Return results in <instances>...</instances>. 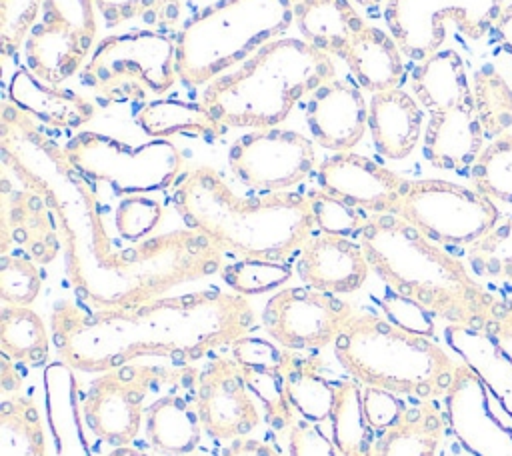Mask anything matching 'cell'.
Returning <instances> with one entry per match:
<instances>
[{
  "label": "cell",
  "instance_id": "6da1fadb",
  "mask_svg": "<svg viewBox=\"0 0 512 456\" xmlns=\"http://www.w3.org/2000/svg\"><path fill=\"white\" fill-rule=\"evenodd\" d=\"M254 322L248 296L198 290L134 306L100 308L62 300L50 314V332L58 360L74 372L100 374L144 358L192 366L252 334Z\"/></svg>",
  "mask_w": 512,
  "mask_h": 456
},
{
  "label": "cell",
  "instance_id": "7a4b0ae2",
  "mask_svg": "<svg viewBox=\"0 0 512 456\" xmlns=\"http://www.w3.org/2000/svg\"><path fill=\"white\" fill-rule=\"evenodd\" d=\"M370 270L392 294L466 330L502 328V304L442 244L396 214H372L358 236Z\"/></svg>",
  "mask_w": 512,
  "mask_h": 456
},
{
  "label": "cell",
  "instance_id": "3957f363",
  "mask_svg": "<svg viewBox=\"0 0 512 456\" xmlns=\"http://www.w3.org/2000/svg\"><path fill=\"white\" fill-rule=\"evenodd\" d=\"M172 204L188 228L224 252L250 260L288 262L316 226L306 194L286 190L242 196L212 166L182 172Z\"/></svg>",
  "mask_w": 512,
  "mask_h": 456
},
{
  "label": "cell",
  "instance_id": "277c9868",
  "mask_svg": "<svg viewBox=\"0 0 512 456\" xmlns=\"http://www.w3.org/2000/svg\"><path fill=\"white\" fill-rule=\"evenodd\" d=\"M332 58L304 38H276L214 78L202 104L224 128H274L304 96L334 80Z\"/></svg>",
  "mask_w": 512,
  "mask_h": 456
},
{
  "label": "cell",
  "instance_id": "5b68a950",
  "mask_svg": "<svg viewBox=\"0 0 512 456\" xmlns=\"http://www.w3.org/2000/svg\"><path fill=\"white\" fill-rule=\"evenodd\" d=\"M334 356L360 384L418 400L444 396L458 366L424 332L370 312H354L334 342Z\"/></svg>",
  "mask_w": 512,
  "mask_h": 456
},
{
  "label": "cell",
  "instance_id": "8992f818",
  "mask_svg": "<svg viewBox=\"0 0 512 456\" xmlns=\"http://www.w3.org/2000/svg\"><path fill=\"white\" fill-rule=\"evenodd\" d=\"M292 22V0H218L178 32L176 74L190 86L210 84L280 38Z\"/></svg>",
  "mask_w": 512,
  "mask_h": 456
},
{
  "label": "cell",
  "instance_id": "52a82bcc",
  "mask_svg": "<svg viewBox=\"0 0 512 456\" xmlns=\"http://www.w3.org/2000/svg\"><path fill=\"white\" fill-rule=\"evenodd\" d=\"M176 78V42L160 30L106 36L80 70L82 84L112 104L162 96Z\"/></svg>",
  "mask_w": 512,
  "mask_h": 456
},
{
  "label": "cell",
  "instance_id": "ba28073f",
  "mask_svg": "<svg viewBox=\"0 0 512 456\" xmlns=\"http://www.w3.org/2000/svg\"><path fill=\"white\" fill-rule=\"evenodd\" d=\"M384 20L402 54L414 62L442 50L448 24L470 40L494 30L512 54V0H388Z\"/></svg>",
  "mask_w": 512,
  "mask_h": 456
},
{
  "label": "cell",
  "instance_id": "9c48e42d",
  "mask_svg": "<svg viewBox=\"0 0 512 456\" xmlns=\"http://www.w3.org/2000/svg\"><path fill=\"white\" fill-rule=\"evenodd\" d=\"M66 160L94 184H108L116 194H148L166 190L182 176L180 150L164 140L154 138L132 146L128 142L80 132L62 148Z\"/></svg>",
  "mask_w": 512,
  "mask_h": 456
},
{
  "label": "cell",
  "instance_id": "30bf717a",
  "mask_svg": "<svg viewBox=\"0 0 512 456\" xmlns=\"http://www.w3.org/2000/svg\"><path fill=\"white\" fill-rule=\"evenodd\" d=\"M430 240L442 246H470L500 220L496 202L450 180H408L394 210Z\"/></svg>",
  "mask_w": 512,
  "mask_h": 456
},
{
  "label": "cell",
  "instance_id": "8fae6325",
  "mask_svg": "<svg viewBox=\"0 0 512 456\" xmlns=\"http://www.w3.org/2000/svg\"><path fill=\"white\" fill-rule=\"evenodd\" d=\"M168 366L130 362L100 372L82 398L90 432L112 448L130 446L144 424V406Z\"/></svg>",
  "mask_w": 512,
  "mask_h": 456
},
{
  "label": "cell",
  "instance_id": "7c38bea8",
  "mask_svg": "<svg viewBox=\"0 0 512 456\" xmlns=\"http://www.w3.org/2000/svg\"><path fill=\"white\" fill-rule=\"evenodd\" d=\"M446 422L472 456H512V412L470 362H458L444 394Z\"/></svg>",
  "mask_w": 512,
  "mask_h": 456
},
{
  "label": "cell",
  "instance_id": "4fadbf2b",
  "mask_svg": "<svg viewBox=\"0 0 512 456\" xmlns=\"http://www.w3.org/2000/svg\"><path fill=\"white\" fill-rule=\"evenodd\" d=\"M354 312L336 294L310 286H290L268 298L260 320L274 344L304 352L334 344Z\"/></svg>",
  "mask_w": 512,
  "mask_h": 456
},
{
  "label": "cell",
  "instance_id": "5bb4252c",
  "mask_svg": "<svg viewBox=\"0 0 512 456\" xmlns=\"http://www.w3.org/2000/svg\"><path fill=\"white\" fill-rule=\"evenodd\" d=\"M228 168L250 190L286 192L316 168V150L300 132L262 128L234 140Z\"/></svg>",
  "mask_w": 512,
  "mask_h": 456
},
{
  "label": "cell",
  "instance_id": "9a60e30c",
  "mask_svg": "<svg viewBox=\"0 0 512 456\" xmlns=\"http://www.w3.org/2000/svg\"><path fill=\"white\" fill-rule=\"evenodd\" d=\"M194 366H168L144 406V436L164 456H190L200 444L202 422L196 406ZM148 396V398H150Z\"/></svg>",
  "mask_w": 512,
  "mask_h": 456
},
{
  "label": "cell",
  "instance_id": "2e32d148",
  "mask_svg": "<svg viewBox=\"0 0 512 456\" xmlns=\"http://www.w3.org/2000/svg\"><path fill=\"white\" fill-rule=\"evenodd\" d=\"M196 406L204 432L214 440L248 436L260 424V412L234 356L216 354L196 380Z\"/></svg>",
  "mask_w": 512,
  "mask_h": 456
},
{
  "label": "cell",
  "instance_id": "e0dca14e",
  "mask_svg": "<svg viewBox=\"0 0 512 456\" xmlns=\"http://www.w3.org/2000/svg\"><path fill=\"white\" fill-rule=\"evenodd\" d=\"M406 182L394 170L352 150L336 152L318 166L320 190L370 214H394Z\"/></svg>",
  "mask_w": 512,
  "mask_h": 456
},
{
  "label": "cell",
  "instance_id": "ac0fdd59",
  "mask_svg": "<svg viewBox=\"0 0 512 456\" xmlns=\"http://www.w3.org/2000/svg\"><path fill=\"white\" fill-rule=\"evenodd\" d=\"M300 280L330 294H350L364 286L370 264L360 242L336 234H312L296 260Z\"/></svg>",
  "mask_w": 512,
  "mask_h": 456
},
{
  "label": "cell",
  "instance_id": "d6986e66",
  "mask_svg": "<svg viewBox=\"0 0 512 456\" xmlns=\"http://www.w3.org/2000/svg\"><path fill=\"white\" fill-rule=\"evenodd\" d=\"M306 122L314 140L332 152L352 150L368 126V108L360 90L342 80L318 86L306 100Z\"/></svg>",
  "mask_w": 512,
  "mask_h": 456
},
{
  "label": "cell",
  "instance_id": "ffe728a7",
  "mask_svg": "<svg viewBox=\"0 0 512 456\" xmlns=\"http://www.w3.org/2000/svg\"><path fill=\"white\" fill-rule=\"evenodd\" d=\"M10 244L20 246L38 264H50L62 248L58 222L46 198L28 186L12 190L4 178L2 254H8Z\"/></svg>",
  "mask_w": 512,
  "mask_h": 456
},
{
  "label": "cell",
  "instance_id": "44dd1931",
  "mask_svg": "<svg viewBox=\"0 0 512 456\" xmlns=\"http://www.w3.org/2000/svg\"><path fill=\"white\" fill-rule=\"evenodd\" d=\"M232 356L240 366L248 390L262 406L270 428L288 432L296 418L284 386V350H280L278 344H272V340L248 334L232 344Z\"/></svg>",
  "mask_w": 512,
  "mask_h": 456
},
{
  "label": "cell",
  "instance_id": "7402d4cb",
  "mask_svg": "<svg viewBox=\"0 0 512 456\" xmlns=\"http://www.w3.org/2000/svg\"><path fill=\"white\" fill-rule=\"evenodd\" d=\"M486 136L478 120L474 98H468L452 108L430 112L424 130V156L440 170H470Z\"/></svg>",
  "mask_w": 512,
  "mask_h": 456
},
{
  "label": "cell",
  "instance_id": "603a6c76",
  "mask_svg": "<svg viewBox=\"0 0 512 456\" xmlns=\"http://www.w3.org/2000/svg\"><path fill=\"white\" fill-rule=\"evenodd\" d=\"M94 38L68 24L42 18L24 42L26 68L42 82L60 86L88 62Z\"/></svg>",
  "mask_w": 512,
  "mask_h": 456
},
{
  "label": "cell",
  "instance_id": "cb8c5ba5",
  "mask_svg": "<svg viewBox=\"0 0 512 456\" xmlns=\"http://www.w3.org/2000/svg\"><path fill=\"white\" fill-rule=\"evenodd\" d=\"M422 126L424 116L416 98L402 88L372 94L368 130L380 156L388 160L408 158L420 142Z\"/></svg>",
  "mask_w": 512,
  "mask_h": 456
},
{
  "label": "cell",
  "instance_id": "d4e9b609",
  "mask_svg": "<svg viewBox=\"0 0 512 456\" xmlns=\"http://www.w3.org/2000/svg\"><path fill=\"white\" fill-rule=\"evenodd\" d=\"M44 402L56 456H92L82 428L78 380L62 360H52L44 368Z\"/></svg>",
  "mask_w": 512,
  "mask_h": 456
},
{
  "label": "cell",
  "instance_id": "484cf974",
  "mask_svg": "<svg viewBox=\"0 0 512 456\" xmlns=\"http://www.w3.org/2000/svg\"><path fill=\"white\" fill-rule=\"evenodd\" d=\"M338 58L346 62L356 82L372 94L396 88L404 78L402 50L396 40L390 32L368 22L350 36Z\"/></svg>",
  "mask_w": 512,
  "mask_h": 456
},
{
  "label": "cell",
  "instance_id": "4316f807",
  "mask_svg": "<svg viewBox=\"0 0 512 456\" xmlns=\"http://www.w3.org/2000/svg\"><path fill=\"white\" fill-rule=\"evenodd\" d=\"M8 96L22 112L36 116L46 126L54 128H80L90 122L96 112V106L88 98L42 82L28 68L14 72Z\"/></svg>",
  "mask_w": 512,
  "mask_h": 456
},
{
  "label": "cell",
  "instance_id": "83f0119b",
  "mask_svg": "<svg viewBox=\"0 0 512 456\" xmlns=\"http://www.w3.org/2000/svg\"><path fill=\"white\" fill-rule=\"evenodd\" d=\"M420 106L428 112L452 108L472 98V86L462 56L454 48H442L418 62L410 78Z\"/></svg>",
  "mask_w": 512,
  "mask_h": 456
},
{
  "label": "cell",
  "instance_id": "f1b7e54d",
  "mask_svg": "<svg viewBox=\"0 0 512 456\" xmlns=\"http://www.w3.org/2000/svg\"><path fill=\"white\" fill-rule=\"evenodd\" d=\"M294 22L306 42L336 58L350 36L366 24L352 6V0L300 2L294 6Z\"/></svg>",
  "mask_w": 512,
  "mask_h": 456
},
{
  "label": "cell",
  "instance_id": "f546056e",
  "mask_svg": "<svg viewBox=\"0 0 512 456\" xmlns=\"http://www.w3.org/2000/svg\"><path fill=\"white\" fill-rule=\"evenodd\" d=\"M282 374L292 408L306 420L318 424L328 420L334 400V386L324 376V360L316 354L284 350Z\"/></svg>",
  "mask_w": 512,
  "mask_h": 456
},
{
  "label": "cell",
  "instance_id": "4dcf8cb0",
  "mask_svg": "<svg viewBox=\"0 0 512 456\" xmlns=\"http://www.w3.org/2000/svg\"><path fill=\"white\" fill-rule=\"evenodd\" d=\"M444 418L434 400L408 406L400 422L376 436L372 456H438Z\"/></svg>",
  "mask_w": 512,
  "mask_h": 456
},
{
  "label": "cell",
  "instance_id": "1f68e13d",
  "mask_svg": "<svg viewBox=\"0 0 512 456\" xmlns=\"http://www.w3.org/2000/svg\"><path fill=\"white\" fill-rule=\"evenodd\" d=\"M334 400L330 408V434L340 456H372L376 432L370 426L364 404L362 384L354 378L336 380Z\"/></svg>",
  "mask_w": 512,
  "mask_h": 456
},
{
  "label": "cell",
  "instance_id": "d6a6232c",
  "mask_svg": "<svg viewBox=\"0 0 512 456\" xmlns=\"http://www.w3.org/2000/svg\"><path fill=\"white\" fill-rule=\"evenodd\" d=\"M136 122L150 138L164 140L176 134L194 138H218L226 132V128L214 120L202 102L160 98L142 106Z\"/></svg>",
  "mask_w": 512,
  "mask_h": 456
},
{
  "label": "cell",
  "instance_id": "836d02e7",
  "mask_svg": "<svg viewBox=\"0 0 512 456\" xmlns=\"http://www.w3.org/2000/svg\"><path fill=\"white\" fill-rule=\"evenodd\" d=\"M52 334L30 306L4 304L0 314V348L16 364H48Z\"/></svg>",
  "mask_w": 512,
  "mask_h": 456
},
{
  "label": "cell",
  "instance_id": "e575fe53",
  "mask_svg": "<svg viewBox=\"0 0 512 456\" xmlns=\"http://www.w3.org/2000/svg\"><path fill=\"white\" fill-rule=\"evenodd\" d=\"M0 456H46V432L36 402L8 394L0 404Z\"/></svg>",
  "mask_w": 512,
  "mask_h": 456
},
{
  "label": "cell",
  "instance_id": "d590c367",
  "mask_svg": "<svg viewBox=\"0 0 512 456\" xmlns=\"http://www.w3.org/2000/svg\"><path fill=\"white\" fill-rule=\"evenodd\" d=\"M472 186L492 202L512 204V132L492 138L468 170Z\"/></svg>",
  "mask_w": 512,
  "mask_h": 456
},
{
  "label": "cell",
  "instance_id": "8d00e7d4",
  "mask_svg": "<svg viewBox=\"0 0 512 456\" xmlns=\"http://www.w3.org/2000/svg\"><path fill=\"white\" fill-rule=\"evenodd\" d=\"M472 98L486 138H496L512 126V88L490 64L472 78Z\"/></svg>",
  "mask_w": 512,
  "mask_h": 456
},
{
  "label": "cell",
  "instance_id": "74e56055",
  "mask_svg": "<svg viewBox=\"0 0 512 456\" xmlns=\"http://www.w3.org/2000/svg\"><path fill=\"white\" fill-rule=\"evenodd\" d=\"M474 274L498 282H512V212L500 216L494 228L468 246Z\"/></svg>",
  "mask_w": 512,
  "mask_h": 456
},
{
  "label": "cell",
  "instance_id": "f35d334b",
  "mask_svg": "<svg viewBox=\"0 0 512 456\" xmlns=\"http://www.w3.org/2000/svg\"><path fill=\"white\" fill-rule=\"evenodd\" d=\"M222 280L242 296H254L270 292L290 280L292 268L288 262H268L240 258L232 264H224L220 270Z\"/></svg>",
  "mask_w": 512,
  "mask_h": 456
},
{
  "label": "cell",
  "instance_id": "ab89813d",
  "mask_svg": "<svg viewBox=\"0 0 512 456\" xmlns=\"http://www.w3.org/2000/svg\"><path fill=\"white\" fill-rule=\"evenodd\" d=\"M42 274L38 262L24 252L2 254L0 258V298L10 306H30L40 292Z\"/></svg>",
  "mask_w": 512,
  "mask_h": 456
},
{
  "label": "cell",
  "instance_id": "60d3db41",
  "mask_svg": "<svg viewBox=\"0 0 512 456\" xmlns=\"http://www.w3.org/2000/svg\"><path fill=\"white\" fill-rule=\"evenodd\" d=\"M316 228L326 234L336 236H360V232L370 222L372 214L360 210L356 206L346 204L344 200L324 192V190H310L308 194Z\"/></svg>",
  "mask_w": 512,
  "mask_h": 456
},
{
  "label": "cell",
  "instance_id": "b9f144b4",
  "mask_svg": "<svg viewBox=\"0 0 512 456\" xmlns=\"http://www.w3.org/2000/svg\"><path fill=\"white\" fill-rule=\"evenodd\" d=\"M164 208L146 194L124 196L114 210V228L128 244L146 240L162 224Z\"/></svg>",
  "mask_w": 512,
  "mask_h": 456
},
{
  "label": "cell",
  "instance_id": "7bdbcfd3",
  "mask_svg": "<svg viewBox=\"0 0 512 456\" xmlns=\"http://www.w3.org/2000/svg\"><path fill=\"white\" fill-rule=\"evenodd\" d=\"M42 4L44 0H0V36L6 56L26 42Z\"/></svg>",
  "mask_w": 512,
  "mask_h": 456
},
{
  "label": "cell",
  "instance_id": "ee69618b",
  "mask_svg": "<svg viewBox=\"0 0 512 456\" xmlns=\"http://www.w3.org/2000/svg\"><path fill=\"white\" fill-rule=\"evenodd\" d=\"M362 404H364V414L376 434H382L388 428L396 426L408 408V404L402 402L398 394L382 388H374V386H364V384H362Z\"/></svg>",
  "mask_w": 512,
  "mask_h": 456
},
{
  "label": "cell",
  "instance_id": "f6af8a7d",
  "mask_svg": "<svg viewBox=\"0 0 512 456\" xmlns=\"http://www.w3.org/2000/svg\"><path fill=\"white\" fill-rule=\"evenodd\" d=\"M290 456H340L332 438L324 434L318 422L296 418L286 432Z\"/></svg>",
  "mask_w": 512,
  "mask_h": 456
},
{
  "label": "cell",
  "instance_id": "bcb514c9",
  "mask_svg": "<svg viewBox=\"0 0 512 456\" xmlns=\"http://www.w3.org/2000/svg\"><path fill=\"white\" fill-rule=\"evenodd\" d=\"M42 18L68 24L84 34L96 36L94 0H44Z\"/></svg>",
  "mask_w": 512,
  "mask_h": 456
},
{
  "label": "cell",
  "instance_id": "7dc6e473",
  "mask_svg": "<svg viewBox=\"0 0 512 456\" xmlns=\"http://www.w3.org/2000/svg\"><path fill=\"white\" fill-rule=\"evenodd\" d=\"M108 28L162 10V0H94Z\"/></svg>",
  "mask_w": 512,
  "mask_h": 456
},
{
  "label": "cell",
  "instance_id": "c3c4849f",
  "mask_svg": "<svg viewBox=\"0 0 512 456\" xmlns=\"http://www.w3.org/2000/svg\"><path fill=\"white\" fill-rule=\"evenodd\" d=\"M220 456H280V452L264 440L242 436L232 440Z\"/></svg>",
  "mask_w": 512,
  "mask_h": 456
},
{
  "label": "cell",
  "instance_id": "681fc988",
  "mask_svg": "<svg viewBox=\"0 0 512 456\" xmlns=\"http://www.w3.org/2000/svg\"><path fill=\"white\" fill-rule=\"evenodd\" d=\"M0 386L4 394H18L22 386V372L16 368V362L2 354V368H0Z\"/></svg>",
  "mask_w": 512,
  "mask_h": 456
},
{
  "label": "cell",
  "instance_id": "f907efd6",
  "mask_svg": "<svg viewBox=\"0 0 512 456\" xmlns=\"http://www.w3.org/2000/svg\"><path fill=\"white\" fill-rule=\"evenodd\" d=\"M108 456H150L138 448H132V446H122V448H112Z\"/></svg>",
  "mask_w": 512,
  "mask_h": 456
},
{
  "label": "cell",
  "instance_id": "816d5d0a",
  "mask_svg": "<svg viewBox=\"0 0 512 456\" xmlns=\"http://www.w3.org/2000/svg\"><path fill=\"white\" fill-rule=\"evenodd\" d=\"M352 2H356V4H360V6L370 8V6H376V4H380V2H384V0H352Z\"/></svg>",
  "mask_w": 512,
  "mask_h": 456
},
{
  "label": "cell",
  "instance_id": "f5cc1de1",
  "mask_svg": "<svg viewBox=\"0 0 512 456\" xmlns=\"http://www.w3.org/2000/svg\"><path fill=\"white\" fill-rule=\"evenodd\" d=\"M292 2H294V6H296V4H300V2H306V0H292Z\"/></svg>",
  "mask_w": 512,
  "mask_h": 456
},
{
  "label": "cell",
  "instance_id": "db71d44e",
  "mask_svg": "<svg viewBox=\"0 0 512 456\" xmlns=\"http://www.w3.org/2000/svg\"><path fill=\"white\" fill-rule=\"evenodd\" d=\"M190 456H202V454H190Z\"/></svg>",
  "mask_w": 512,
  "mask_h": 456
}]
</instances>
